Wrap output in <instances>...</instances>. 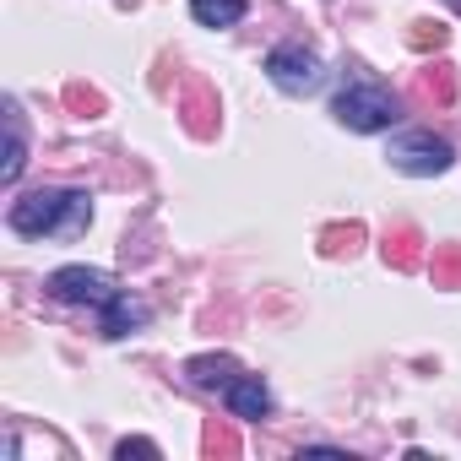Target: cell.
<instances>
[{"instance_id": "cell-1", "label": "cell", "mask_w": 461, "mask_h": 461, "mask_svg": "<svg viewBox=\"0 0 461 461\" xmlns=\"http://www.w3.org/2000/svg\"><path fill=\"white\" fill-rule=\"evenodd\" d=\"M87 217H93V201L82 190H28L23 201H12V228L28 240H39V234H66L71 240L87 228Z\"/></svg>"}, {"instance_id": "cell-2", "label": "cell", "mask_w": 461, "mask_h": 461, "mask_svg": "<svg viewBox=\"0 0 461 461\" xmlns=\"http://www.w3.org/2000/svg\"><path fill=\"white\" fill-rule=\"evenodd\" d=\"M331 114H337L348 131H391V125L402 120V104H396V93H385V87H375V82H353V87L337 93Z\"/></svg>"}, {"instance_id": "cell-3", "label": "cell", "mask_w": 461, "mask_h": 461, "mask_svg": "<svg viewBox=\"0 0 461 461\" xmlns=\"http://www.w3.org/2000/svg\"><path fill=\"white\" fill-rule=\"evenodd\" d=\"M50 294L66 299V304H93V310H104V304H114L125 288H120L109 272H98V267H60V272L50 277Z\"/></svg>"}, {"instance_id": "cell-4", "label": "cell", "mask_w": 461, "mask_h": 461, "mask_svg": "<svg viewBox=\"0 0 461 461\" xmlns=\"http://www.w3.org/2000/svg\"><path fill=\"white\" fill-rule=\"evenodd\" d=\"M267 77H272L283 93L304 98V93H315V87L326 82V66H321V55H310V50H299V44H283V50L267 55Z\"/></svg>"}, {"instance_id": "cell-5", "label": "cell", "mask_w": 461, "mask_h": 461, "mask_svg": "<svg viewBox=\"0 0 461 461\" xmlns=\"http://www.w3.org/2000/svg\"><path fill=\"white\" fill-rule=\"evenodd\" d=\"M391 168H402V174H445L450 168V141H439L434 131H407V136H396L391 141Z\"/></svg>"}, {"instance_id": "cell-6", "label": "cell", "mask_w": 461, "mask_h": 461, "mask_svg": "<svg viewBox=\"0 0 461 461\" xmlns=\"http://www.w3.org/2000/svg\"><path fill=\"white\" fill-rule=\"evenodd\" d=\"M228 407H234V418L256 423V418L272 412V391L261 385V375H234L228 380Z\"/></svg>"}, {"instance_id": "cell-7", "label": "cell", "mask_w": 461, "mask_h": 461, "mask_svg": "<svg viewBox=\"0 0 461 461\" xmlns=\"http://www.w3.org/2000/svg\"><path fill=\"white\" fill-rule=\"evenodd\" d=\"M141 321H147V304L131 299V294H120L114 304H104V337H131Z\"/></svg>"}, {"instance_id": "cell-8", "label": "cell", "mask_w": 461, "mask_h": 461, "mask_svg": "<svg viewBox=\"0 0 461 461\" xmlns=\"http://www.w3.org/2000/svg\"><path fill=\"white\" fill-rule=\"evenodd\" d=\"M190 12L201 28H234L245 17V0H190Z\"/></svg>"}, {"instance_id": "cell-9", "label": "cell", "mask_w": 461, "mask_h": 461, "mask_svg": "<svg viewBox=\"0 0 461 461\" xmlns=\"http://www.w3.org/2000/svg\"><path fill=\"white\" fill-rule=\"evenodd\" d=\"M185 375H190L195 385H222V391H228V380H234L240 369H234V358H222V353H217V358H190Z\"/></svg>"}, {"instance_id": "cell-10", "label": "cell", "mask_w": 461, "mask_h": 461, "mask_svg": "<svg viewBox=\"0 0 461 461\" xmlns=\"http://www.w3.org/2000/svg\"><path fill=\"white\" fill-rule=\"evenodd\" d=\"M385 261H391V267H402V272H412V267H418V234H412V228H396V234L385 240Z\"/></svg>"}, {"instance_id": "cell-11", "label": "cell", "mask_w": 461, "mask_h": 461, "mask_svg": "<svg viewBox=\"0 0 461 461\" xmlns=\"http://www.w3.org/2000/svg\"><path fill=\"white\" fill-rule=\"evenodd\" d=\"M23 163H28V141H23V131H17V109H12V136H6V163H0V179L17 185Z\"/></svg>"}, {"instance_id": "cell-12", "label": "cell", "mask_w": 461, "mask_h": 461, "mask_svg": "<svg viewBox=\"0 0 461 461\" xmlns=\"http://www.w3.org/2000/svg\"><path fill=\"white\" fill-rule=\"evenodd\" d=\"M418 93H423V98H434V104H450V93H456V77H450V66H434V71H423V77H418Z\"/></svg>"}, {"instance_id": "cell-13", "label": "cell", "mask_w": 461, "mask_h": 461, "mask_svg": "<svg viewBox=\"0 0 461 461\" xmlns=\"http://www.w3.org/2000/svg\"><path fill=\"white\" fill-rule=\"evenodd\" d=\"M434 283H461V250H434Z\"/></svg>"}, {"instance_id": "cell-14", "label": "cell", "mask_w": 461, "mask_h": 461, "mask_svg": "<svg viewBox=\"0 0 461 461\" xmlns=\"http://www.w3.org/2000/svg\"><path fill=\"white\" fill-rule=\"evenodd\" d=\"M412 44H418V50H429V44L439 50V44H445V28H439V23H412Z\"/></svg>"}, {"instance_id": "cell-15", "label": "cell", "mask_w": 461, "mask_h": 461, "mask_svg": "<svg viewBox=\"0 0 461 461\" xmlns=\"http://www.w3.org/2000/svg\"><path fill=\"white\" fill-rule=\"evenodd\" d=\"M131 456H158V445L152 439H125L120 445V461H131Z\"/></svg>"}]
</instances>
